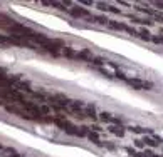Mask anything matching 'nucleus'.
<instances>
[{
    "label": "nucleus",
    "instance_id": "obj_1",
    "mask_svg": "<svg viewBox=\"0 0 163 157\" xmlns=\"http://www.w3.org/2000/svg\"><path fill=\"white\" fill-rule=\"evenodd\" d=\"M44 49L52 57H59L61 55V49H64V42L61 38H49V42L44 45Z\"/></svg>",
    "mask_w": 163,
    "mask_h": 157
},
{
    "label": "nucleus",
    "instance_id": "obj_2",
    "mask_svg": "<svg viewBox=\"0 0 163 157\" xmlns=\"http://www.w3.org/2000/svg\"><path fill=\"white\" fill-rule=\"evenodd\" d=\"M52 122H54L56 126L61 127V129L64 130L66 134H69V135H77V127L72 126L69 120H64V119H59V117H56V119H52Z\"/></svg>",
    "mask_w": 163,
    "mask_h": 157
},
{
    "label": "nucleus",
    "instance_id": "obj_3",
    "mask_svg": "<svg viewBox=\"0 0 163 157\" xmlns=\"http://www.w3.org/2000/svg\"><path fill=\"white\" fill-rule=\"evenodd\" d=\"M67 12L76 19H89V10L84 7H71V9H67Z\"/></svg>",
    "mask_w": 163,
    "mask_h": 157
},
{
    "label": "nucleus",
    "instance_id": "obj_4",
    "mask_svg": "<svg viewBox=\"0 0 163 157\" xmlns=\"http://www.w3.org/2000/svg\"><path fill=\"white\" fill-rule=\"evenodd\" d=\"M126 84L128 85H131V87L134 89V90H143V80H141V78H138V77H133V78H126Z\"/></svg>",
    "mask_w": 163,
    "mask_h": 157
},
{
    "label": "nucleus",
    "instance_id": "obj_5",
    "mask_svg": "<svg viewBox=\"0 0 163 157\" xmlns=\"http://www.w3.org/2000/svg\"><path fill=\"white\" fill-rule=\"evenodd\" d=\"M93 52L89 49H83V50H77V60H86V62H91L93 60Z\"/></svg>",
    "mask_w": 163,
    "mask_h": 157
},
{
    "label": "nucleus",
    "instance_id": "obj_6",
    "mask_svg": "<svg viewBox=\"0 0 163 157\" xmlns=\"http://www.w3.org/2000/svg\"><path fill=\"white\" fill-rule=\"evenodd\" d=\"M108 130L111 132V134H114V135H119V137L125 135V127L123 126H109Z\"/></svg>",
    "mask_w": 163,
    "mask_h": 157
},
{
    "label": "nucleus",
    "instance_id": "obj_7",
    "mask_svg": "<svg viewBox=\"0 0 163 157\" xmlns=\"http://www.w3.org/2000/svg\"><path fill=\"white\" fill-rule=\"evenodd\" d=\"M93 20H94V22H98V24H101V25H108V22H109L104 15H93V17L87 19V22H93Z\"/></svg>",
    "mask_w": 163,
    "mask_h": 157
},
{
    "label": "nucleus",
    "instance_id": "obj_8",
    "mask_svg": "<svg viewBox=\"0 0 163 157\" xmlns=\"http://www.w3.org/2000/svg\"><path fill=\"white\" fill-rule=\"evenodd\" d=\"M69 107H71V110H74V112H81V109L84 107V102L83 100H71L69 102Z\"/></svg>",
    "mask_w": 163,
    "mask_h": 157
},
{
    "label": "nucleus",
    "instance_id": "obj_9",
    "mask_svg": "<svg viewBox=\"0 0 163 157\" xmlns=\"http://www.w3.org/2000/svg\"><path fill=\"white\" fill-rule=\"evenodd\" d=\"M62 55L67 57V59H77V50H74L71 47H64L62 49Z\"/></svg>",
    "mask_w": 163,
    "mask_h": 157
},
{
    "label": "nucleus",
    "instance_id": "obj_10",
    "mask_svg": "<svg viewBox=\"0 0 163 157\" xmlns=\"http://www.w3.org/2000/svg\"><path fill=\"white\" fill-rule=\"evenodd\" d=\"M86 117H91L93 120H96V119H98V115H96V107H94V105H86Z\"/></svg>",
    "mask_w": 163,
    "mask_h": 157
},
{
    "label": "nucleus",
    "instance_id": "obj_11",
    "mask_svg": "<svg viewBox=\"0 0 163 157\" xmlns=\"http://www.w3.org/2000/svg\"><path fill=\"white\" fill-rule=\"evenodd\" d=\"M108 25L109 28H113V30H125V24H119V22H116V20H109L108 22Z\"/></svg>",
    "mask_w": 163,
    "mask_h": 157
},
{
    "label": "nucleus",
    "instance_id": "obj_12",
    "mask_svg": "<svg viewBox=\"0 0 163 157\" xmlns=\"http://www.w3.org/2000/svg\"><path fill=\"white\" fill-rule=\"evenodd\" d=\"M87 139H89L93 144H96V145H101V142H99V137H98V134L96 132H93V130H89L87 132Z\"/></svg>",
    "mask_w": 163,
    "mask_h": 157
},
{
    "label": "nucleus",
    "instance_id": "obj_13",
    "mask_svg": "<svg viewBox=\"0 0 163 157\" xmlns=\"http://www.w3.org/2000/svg\"><path fill=\"white\" fill-rule=\"evenodd\" d=\"M99 119H101L103 122H113V115L109 112H101L99 114Z\"/></svg>",
    "mask_w": 163,
    "mask_h": 157
},
{
    "label": "nucleus",
    "instance_id": "obj_14",
    "mask_svg": "<svg viewBox=\"0 0 163 157\" xmlns=\"http://www.w3.org/2000/svg\"><path fill=\"white\" fill-rule=\"evenodd\" d=\"M138 35H140V37L143 38V40H150V38H151V34L146 30V28H141V30L138 32Z\"/></svg>",
    "mask_w": 163,
    "mask_h": 157
},
{
    "label": "nucleus",
    "instance_id": "obj_15",
    "mask_svg": "<svg viewBox=\"0 0 163 157\" xmlns=\"http://www.w3.org/2000/svg\"><path fill=\"white\" fill-rule=\"evenodd\" d=\"M143 144H146L148 147H157L158 142L155 141V139H151V137H145V139H143Z\"/></svg>",
    "mask_w": 163,
    "mask_h": 157
},
{
    "label": "nucleus",
    "instance_id": "obj_16",
    "mask_svg": "<svg viewBox=\"0 0 163 157\" xmlns=\"http://www.w3.org/2000/svg\"><path fill=\"white\" fill-rule=\"evenodd\" d=\"M91 62H93L94 65L101 67V65H104V64L108 62V60H104V59H103V57H93V60H91Z\"/></svg>",
    "mask_w": 163,
    "mask_h": 157
},
{
    "label": "nucleus",
    "instance_id": "obj_17",
    "mask_svg": "<svg viewBox=\"0 0 163 157\" xmlns=\"http://www.w3.org/2000/svg\"><path fill=\"white\" fill-rule=\"evenodd\" d=\"M87 132H89V127L81 126L79 129H77V135H79V137H84V135H87Z\"/></svg>",
    "mask_w": 163,
    "mask_h": 157
},
{
    "label": "nucleus",
    "instance_id": "obj_18",
    "mask_svg": "<svg viewBox=\"0 0 163 157\" xmlns=\"http://www.w3.org/2000/svg\"><path fill=\"white\" fill-rule=\"evenodd\" d=\"M125 32H128V34H131L133 37H140V35H138V32L134 30L133 27H130V25H126V27H125Z\"/></svg>",
    "mask_w": 163,
    "mask_h": 157
},
{
    "label": "nucleus",
    "instance_id": "obj_19",
    "mask_svg": "<svg viewBox=\"0 0 163 157\" xmlns=\"http://www.w3.org/2000/svg\"><path fill=\"white\" fill-rule=\"evenodd\" d=\"M151 89H153V82L143 80V90H151Z\"/></svg>",
    "mask_w": 163,
    "mask_h": 157
},
{
    "label": "nucleus",
    "instance_id": "obj_20",
    "mask_svg": "<svg viewBox=\"0 0 163 157\" xmlns=\"http://www.w3.org/2000/svg\"><path fill=\"white\" fill-rule=\"evenodd\" d=\"M113 77H116V78H121V80H126V78H128V77L125 75V74L121 72V70H116V74H114Z\"/></svg>",
    "mask_w": 163,
    "mask_h": 157
},
{
    "label": "nucleus",
    "instance_id": "obj_21",
    "mask_svg": "<svg viewBox=\"0 0 163 157\" xmlns=\"http://www.w3.org/2000/svg\"><path fill=\"white\" fill-rule=\"evenodd\" d=\"M99 72H101L104 77H108V78H113V74H111V72H108V70H104V69H103V67H99Z\"/></svg>",
    "mask_w": 163,
    "mask_h": 157
},
{
    "label": "nucleus",
    "instance_id": "obj_22",
    "mask_svg": "<svg viewBox=\"0 0 163 157\" xmlns=\"http://www.w3.org/2000/svg\"><path fill=\"white\" fill-rule=\"evenodd\" d=\"M131 132H134V134H143L145 129H141V127H130Z\"/></svg>",
    "mask_w": 163,
    "mask_h": 157
},
{
    "label": "nucleus",
    "instance_id": "obj_23",
    "mask_svg": "<svg viewBox=\"0 0 163 157\" xmlns=\"http://www.w3.org/2000/svg\"><path fill=\"white\" fill-rule=\"evenodd\" d=\"M108 12H113V13H121V12H119V9H116V7H113V5H109V7H108Z\"/></svg>",
    "mask_w": 163,
    "mask_h": 157
},
{
    "label": "nucleus",
    "instance_id": "obj_24",
    "mask_svg": "<svg viewBox=\"0 0 163 157\" xmlns=\"http://www.w3.org/2000/svg\"><path fill=\"white\" fill-rule=\"evenodd\" d=\"M143 155H148V157H160V155H157L153 151H145V154Z\"/></svg>",
    "mask_w": 163,
    "mask_h": 157
},
{
    "label": "nucleus",
    "instance_id": "obj_25",
    "mask_svg": "<svg viewBox=\"0 0 163 157\" xmlns=\"http://www.w3.org/2000/svg\"><path fill=\"white\" fill-rule=\"evenodd\" d=\"M134 145H136L138 149H141L145 144H143V141H140V139H136V141H134Z\"/></svg>",
    "mask_w": 163,
    "mask_h": 157
},
{
    "label": "nucleus",
    "instance_id": "obj_26",
    "mask_svg": "<svg viewBox=\"0 0 163 157\" xmlns=\"http://www.w3.org/2000/svg\"><path fill=\"white\" fill-rule=\"evenodd\" d=\"M155 5H157L158 9H163V2H157V3H155Z\"/></svg>",
    "mask_w": 163,
    "mask_h": 157
},
{
    "label": "nucleus",
    "instance_id": "obj_27",
    "mask_svg": "<svg viewBox=\"0 0 163 157\" xmlns=\"http://www.w3.org/2000/svg\"><path fill=\"white\" fill-rule=\"evenodd\" d=\"M14 157H19V155H17V154H15V155H14Z\"/></svg>",
    "mask_w": 163,
    "mask_h": 157
}]
</instances>
